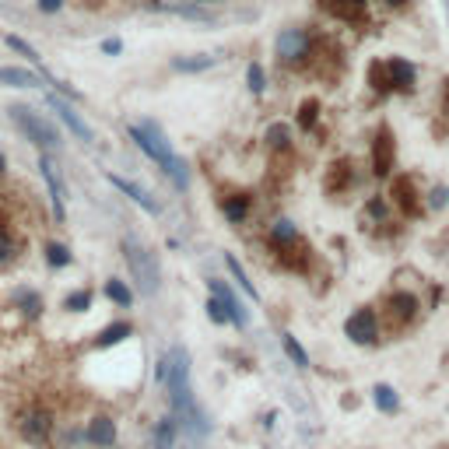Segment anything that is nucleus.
<instances>
[{
    "mask_svg": "<svg viewBox=\"0 0 449 449\" xmlns=\"http://www.w3.org/2000/svg\"><path fill=\"white\" fill-rule=\"evenodd\" d=\"M127 137L144 151L148 162H155V169H162L169 180L176 182V189H186L189 186V169L176 155L173 141L165 137V130L155 123V119H144V123H127Z\"/></svg>",
    "mask_w": 449,
    "mask_h": 449,
    "instance_id": "1",
    "label": "nucleus"
},
{
    "mask_svg": "<svg viewBox=\"0 0 449 449\" xmlns=\"http://www.w3.org/2000/svg\"><path fill=\"white\" fill-rule=\"evenodd\" d=\"M274 57L288 71H305L313 60H323L320 53V35L309 32L305 25H284L274 39Z\"/></svg>",
    "mask_w": 449,
    "mask_h": 449,
    "instance_id": "2",
    "label": "nucleus"
},
{
    "mask_svg": "<svg viewBox=\"0 0 449 449\" xmlns=\"http://www.w3.org/2000/svg\"><path fill=\"white\" fill-rule=\"evenodd\" d=\"M7 119H11V123H14V130H18L28 144H35L39 151L53 155V151H60V148H64V134H60V127H57L46 112H35L32 105L14 102V105H7Z\"/></svg>",
    "mask_w": 449,
    "mask_h": 449,
    "instance_id": "3",
    "label": "nucleus"
},
{
    "mask_svg": "<svg viewBox=\"0 0 449 449\" xmlns=\"http://www.w3.org/2000/svg\"><path fill=\"white\" fill-rule=\"evenodd\" d=\"M119 253H123V260H127V270H130L134 288H137L144 298H155L158 288H162V274H158L155 253H151L134 232H127V235L119 239Z\"/></svg>",
    "mask_w": 449,
    "mask_h": 449,
    "instance_id": "4",
    "label": "nucleus"
},
{
    "mask_svg": "<svg viewBox=\"0 0 449 449\" xmlns=\"http://www.w3.org/2000/svg\"><path fill=\"white\" fill-rule=\"evenodd\" d=\"M418 316H421V302H418V295L407 291V288H393V291H386L383 302H379V320H383V327H390L393 334L407 330Z\"/></svg>",
    "mask_w": 449,
    "mask_h": 449,
    "instance_id": "5",
    "label": "nucleus"
},
{
    "mask_svg": "<svg viewBox=\"0 0 449 449\" xmlns=\"http://www.w3.org/2000/svg\"><path fill=\"white\" fill-rule=\"evenodd\" d=\"M18 432H21V439H25L28 446L46 449L49 446V439H53V432H57V418H53L49 407L32 404L28 411L18 414Z\"/></svg>",
    "mask_w": 449,
    "mask_h": 449,
    "instance_id": "6",
    "label": "nucleus"
},
{
    "mask_svg": "<svg viewBox=\"0 0 449 449\" xmlns=\"http://www.w3.org/2000/svg\"><path fill=\"white\" fill-rule=\"evenodd\" d=\"M344 337L358 348H375L383 341V320L375 313V305H358L348 320H344Z\"/></svg>",
    "mask_w": 449,
    "mask_h": 449,
    "instance_id": "7",
    "label": "nucleus"
},
{
    "mask_svg": "<svg viewBox=\"0 0 449 449\" xmlns=\"http://www.w3.org/2000/svg\"><path fill=\"white\" fill-rule=\"evenodd\" d=\"M368 169L375 180H390L397 169V137L386 123H379V130L372 134V148H368Z\"/></svg>",
    "mask_w": 449,
    "mask_h": 449,
    "instance_id": "8",
    "label": "nucleus"
},
{
    "mask_svg": "<svg viewBox=\"0 0 449 449\" xmlns=\"http://www.w3.org/2000/svg\"><path fill=\"white\" fill-rule=\"evenodd\" d=\"M46 105L57 112V119L71 130V137H78L81 144H95V130H91V123L78 112V105L71 102V98H64V95H57V91H49L46 95Z\"/></svg>",
    "mask_w": 449,
    "mask_h": 449,
    "instance_id": "9",
    "label": "nucleus"
},
{
    "mask_svg": "<svg viewBox=\"0 0 449 449\" xmlns=\"http://www.w3.org/2000/svg\"><path fill=\"white\" fill-rule=\"evenodd\" d=\"M425 193L418 189V180L414 176H393V186H390V204L400 211V214H407L411 221H418L428 207H425V200H421Z\"/></svg>",
    "mask_w": 449,
    "mask_h": 449,
    "instance_id": "10",
    "label": "nucleus"
},
{
    "mask_svg": "<svg viewBox=\"0 0 449 449\" xmlns=\"http://www.w3.org/2000/svg\"><path fill=\"white\" fill-rule=\"evenodd\" d=\"M39 176L46 182V193H49V204H53V218H57V225H64L67 221V186H64V176H60V169H57V162H53V155H46V151H39Z\"/></svg>",
    "mask_w": 449,
    "mask_h": 449,
    "instance_id": "11",
    "label": "nucleus"
},
{
    "mask_svg": "<svg viewBox=\"0 0 449 449\" xmlns=\"http://www.w3.org/2000/svg\"><path fill=\"white\" fill-rule=\"evenodd\" d=\"M207 295H214V298H221V302H225L228 320H232V327H235V330H250L253 313H250V305L235 295V288H232L228 281H221V277H207Z\"/></svg>",
    "mask_w": 449,
    "mask_h": 449,
    "instance_id": "12",
    "label": "nucleus"
},
{
    "mask_svg": "<svg viewBox=\"0 0 449 449\" xmlns=\"http://www.w3.org/2000/svg\"><path fill=\"white\" fill-rule=\"evenodd\" d=\"M270 253H274V260H277V267L288 270V274H309L313 264H316V253H313V246L305 243V239H295V243H284V246H270Z\"/></svg>",
    "mask_w": 449,
    "mask_h": 449,
    "instance_id": "13",
    "label": "nucleus"
},
{
    "mask_svg": "<svg viewBox=\"0 0 449 449\" xmlns=\"http://www.w3.org/2000/svg\"><path fill=\"white\" fill-rule=\"evenodd\" d=\"M386 85H390V95H414L418 64H411L407 57H386Z\"/></svg>",
    "mask_w": 449,
    "mask_h": 449,
    "instance_id": "14",
    "label": "nucleus"
},
{
    "mask_svg": "<svg viewBox=\"0 0 449 449\" xmlns=\"http://www.w3.org/2000/svg\"><path fill=\"white\" fill-rule=\"evenodd\" d=\"M355 186H358V173H355V162H351V158H337V162L327 165V173H323V193L344 197V193H351Z\"/></svg>",
    "mask_w": 449,
    "mask_h": 449,
    "instance_id": "15",
    "label": "nucleus"
},
{
    "mask_svg": "<svg viewBox=\"0 0 449 449\" xmlns=\"http://www.w3.org/2000/svg\"><path fill=\"white\" fill-rule=\"evenodd\" d=\"M85 443L91 449H116L119 443V425H116V418L112 414H91L88 425H85Z\"/></svg>",
    "mask_w": 449,
    "mask_h": 449,
    "instance_id": "16",
    "label": "nucleus"
},
{
    "mask_svg": "<svg viewBox=\"0 0 449 449\" xmlns=\"http://www.w3.org/2000/svg\"><path fill=\"white\" fill-rule=\"evenodd\" d=\"M218 207H221V218L228 225H246L250 214H253V193L250 189H228L225 197H218Z\"/></svg>",
    "mask_w": 449,
    "mask_h": 449,
    "instance_id": "17",
    "label": "nucleus"
},
{
    "mask_svg": "<svg viewBox=\"0 0 449 449\" xmlns=\"http://www.w3.org/2000/svg\"><path fill=\"white\" fill-rule=\"evenodd\" d=\"M105 180L112 182V186H116V189H119L127 200H134V204H137L144 214H151V218H158V214H162V204H158V200H155V197H151V193H148L141 182L123 180V176H116V173H105Z\"/></svg>",
    "mask_w": 449,
    "mask_h": 449,
    "instance_id": "18",
    "label": "nucleus"
},
{
    "mask_svg": "<svg viewBox=\"0 0 449 449\" xmlns=\"http://www.w3.org/2000/svg\"><path fill=\"white\" fill-rule=\"evenodd\" d=\"M134 334H137V327H134L130 320H112V323H105V327L95 334L91 348H95V351H112V348L134 341Z\"/></svg>",
    "mask_w": 449,
    "mask_h": 449,
    "instance_id": "19",
    "label": "nucleus"
},
{
    "mask_svg": "<svg viewBox=\"0 0 449 449\" xmlns=\"http://www.w3.org/2000/svg\"><path fill=\"white\" fill-rule=\"evenodd\" d=\"M11 302H14V309H18L25 320H39V316H42V309H46L42 291H35L32 284H18V288H14V295H11Z\"/></svg>",
    "mask_w": 449,
    "mask_h": 449,
    "instance_id": "20",
    "label": "nucleus"
},
{
    "mask_svg": "<svg viewBox=\"0 0 449 449\" xmlns=\"http://www.w3.org/2000/svg\"><path fill=\"white\" fill-rule=\"evenodd\" d=\"M264 144H267V151H274V155H291V148H295V127L284 123V119L270 123L267 130H264Z\"/></svg>",
    "mask_w": 449,
    "mask_h": 449,
    "instance_id": "21",
    "label": "nucleus"
},
{
    "mask_svg": "<svg viewBox=\"0 0 449 449\" xmlns=\"http://www.w3.org/2000/svg\"><path fill=\"white\" fill-rule=\"evenodd\" d=\"M42 81L46 78H39L35 67H11V64L0 67V85L7 88H42Z\"/></svg>",
    "mask_w": 449,
    "mask_h": 449,
    "instance_id": "22",
    "label": "nucleus"
},
{
    "mask_svg": "<svg viewBox=\"0 0 449 449\" xmlns=\"http://www.w3.org/2000/svg\"><path fill=\"white\" fill-rule=\"evenodd\" d=\"M102 295L116 305V309H134V302H137V291H134V284H127L123 277H105V284H102Z\"/></svg>",
    "mask_w": 449,
    "mask_h": 449,
    "instance_id": "23",
    "label": "nucleus"
},
{
    "mask_svg": "<svg viewBox=\"0 0 449 449\" xmlns=\"http://www.w3.org/2000/svg\"><path fill=\"white\" fill-rule=\"evenodd\" d=\"M176 439H180V421L176 414H162L151 428V449H176Z\"/></svg>",
    "mask_w": 449,
    "mask_h": 449,
    "instance_id": "24",
    "label": "nucleus"
},
{
    "mask_svg": "<svg viewBox=\"0 0 449 449\" xmlns=\"http://www.w3.org/2000/svg\"><path fill=\"white\" fill-rule=\"evenodd\" d=\"M169 67H173L176 74H204V71L218 67V57H211V53H189V57H173V60H169Z\"/></svg>",
    "mask_w": 449,
    "mask_h": 449,
    "instance_id": "25",
    "label": "nucleus"
},
{
    "mask_svg": "<svg viewBox=\"0 0 449 449\" xmlns=\"http://www.w3.org/2000/svg\"><path fill=\"white\" fill-rule=\"evenodd\" d=\"M42 260H46L49 270H67L74 264V253H71V246L60 243V239H42Z\"/></svg>",
    "mask_w": 449,
    "mask_h": 449,
    "instance_id": "26",
    "label": "nucleus"
},
{
    "mask_svg": "<svg viewBox=\"0 0 449 449\" xmlns=\"http://www.w3.org/2000/svg\"><path fill=\"white\" fill-rule=\"evenodd\" d=\"M320 7H327V14H334L341 21H358L368 0H320Z\"/></svg>",
    "mask_w": 449,
    "mask_h": 449,
    "instance_id": "27",
    "label": "nucleus"
},
{
    "mask_svg": "<svg viewBox=\"0 0 449 449\" xmlns=\"http://www.w3.org/2000/svg\"><path fill=\"white\" fill-rule=\"evenodd\" d=\"M225 270L232 274V281H235V284L243 288V295H246L250 302H260V288H257V284L250 281V274H246V267H243V264L235 260V253H225Z\"/></svg>",
    "mask_w": 449,
    "mask_h": 449,
    "instance_id": "28",
    "label": "nucleus"
},
{
    "mask_svg": "<svg viewBox=\"0 0 449 449\" xmlns=\"http://www.w3.org/2000/svg\"><path fill=\"white\" fill-rule=\"evenodd\" d=\"M372 404H375L379 414H397L400 411V393L390 383H375L372 386Z\"/></svg>",
    "mask_w": 449,
    "mask_h": 449,
    "instance_id": "29",
    "label": "nucleus"
},
{
    "mask_svg": "<svg viewBox=\"0 0 449 449\" xmlns=\"http://www.w3.org/2000/svg\"><path fill=\"white\" fill-rule=\"evenodd\" d=\"M295 239H302V228L291 218H277L267 228V246H284V243H295Z\"/></svg>",
    "mask_w": 449,
    "mask_h": 449,
    "instance_id": "30",
    "label": "nucleus"
},
{
    "mask_svg": "<svg viewBox=\"0 0 449 449\" xmlns=\"http://www.w3.org/2000/svg\"><path fill=\"white\" fill-rule=\"evenodd\" d=\"M64 313H74V316H85L91 305H95V291L91 288H74V291H67L64 295Z\"/></svg>",
    "mask_w": 449,
    "mask_h": 449,
    "instance_id": "31",
    "label": "nucleus"
},
{
    "mask_svg": "<svg viewBox=\"0 0 449 449\" xmlns=\"http://www.w3.org/2000/svg\"><path fill=\"white\" fill-rule=\"evenodd\" d=\"M281 348H284V358L291 361L295 368H309V365H313V361H309V351L302 348V341H298L291 330H284V334H281Z\"/></svg>",
    "mask_w": 449,
    "mask_h": 449,
    "instance_id": "32",
    "label": "nucleus"
},
{
    "mask_svg": "<svg viewBox=\"0 0 449 449\" xmlns=\"http://www.w3.org/2000/svg\"><path fill=\"white\" fill-rule=\"evenodd\" d=\"M18 257H21V239H18L14 228L7 225V228H0V267L18 264Z\"/></svg>",
    "mask_w": 449,
    "mask_h": 449,
    "instance_id": "33",
    "label": "nucleus"
},
{
    "mask_svg": "<svg viewBox=\"0 0 449 449\" xmlns=\"http://www.w3.org/2000/svg\"><path fill=\"white\" fill-rule=\"evenodd\" d=\"M320 98H305L302 105H298V116H295V123H298V130H313L316 123H320Z\"/></svg>",
    "mask_w": 449,
    "mask_h": 449,
    "instance_id": "34",
    "label": "nucleus"
},
{
    "mask_svg": "<svg viewBox=\"0 0 449 449\" xmlns=\"http://www.w3.org/2000/svg\"><path fill=\"white\" fill-rule=\"evenodd\" d=\"M368 88L375 91L379 98L390 95V85H386V60H372V64H368Z\"/></svg>",
    "mask_w": 449,
    "mask_h": 449,
    "instance_id": "35",
    "label": "nucleus"
},
{
    "mask_svg": "<svg viewBox=\"0 0 449 449\" xmlns=\"http://www.w3.org/2000/svg\"><path fill=\"white\" fill-rule=\"evenodd\" d=\"M246 85L253 95H264L267 91V67L260 64V60H253L250 67H246Z\"/></svg>",
    "mask_w": 449,
    "mask_h": 449,
    "instance_id": "36",
    "label": "nucleus"
},
{
    "mask_svg": "<svg viewBox=\"0 0 449 449\" xmlns=\"http://www.w3.org/2000/svg\"><path fill=\"white\" fill-rule=\"evenodd\" d=\"M204 313H207V320L214 323V327H228L232 320H228V309H225V302L221 298H214V295H207V302H204Z\"/></svg>",
    "mask_w": 449,
    "mask_h": 449,
    "instance_id": "37",
    "label": "nucleus"
},
{
    "mask_svg": "<svg viewBox=\"0 0 449 449\" xmlns=\"http://www.w3.org/2000/svg\"><path fill=\"white\" fill-rule=\"evenodd\" d=\"M365 214H368L372 221L390 225V200H386V197H368V200H365Z\"/></svg>",
    "mask_w": 449,
    "mask_h": 449,
    "instance_id": "38",
    "label": "nucleus"
},
{
    "mask_svg": "<svg viewBox=\"0 0 449 449\" xmlns=\"http://www.w3.org/2000/svg\"><path fill=\"white\" fill-rule=\"evenodd\" d=\"M446 204H449V186L446 182L428 186V193H425V207H428V211H443Z\"/></svg>",
    "mask_w": 449,
    "mask_h": 449,
    "instance_id": "39",
    "label": "nucleus"
},
{
    "mask_svg": "<svg viewBox=\"0 0 449 449\" xmlns=\"http://www.w3.org/2000/svg\"><path fill=\"white\" fill-rule=\"evenodd\" d=\"M165 11H169V14H180V18H193V21H211V14L200 11V7H180V4H169Z\"/></svg>",
    "mask_w": 449,
    "mask_h": 449,
    "instance_id": "40",
    "label": "nucleus"
},
{
    "mask_svg": "<svg viewBox=\"0 0 449 449\" xmlns=\"http://www.w3.org/2000/svg\"><path fill=\"white\" fill-rule=\"evenodd\" d=\"M98 53H102V57H119V53H123V39H116V35L102 39V42H98Z\"/></svg>",
    "mask_w": 449,
    "mask_h": 449,
    "instance_id": "41",
    "label": "nucleus"
},
{
    "mask_svg": "<svg viewBox=\"0 0 449 449\" xmlns=\"http://www.w3.org/2000/svg\"><path fill=\"white\" fill-rule=\"evenodd\" d=\"M155 383L158 386H169V351L158 355V361H155Z\"/></svg>",
    "mask_w": 449,
    "mask_h": 449,
    "instance_id": "42",
    "label": "nucleus"
},
{
    "mask_svg": "<svg viewBox=\"0 0 449 449\" xmlns=\"http://www.w3.org/2000/svg\"><path fill=\"white\" fill-rule=\"evenodd\" d=\"M67 7V0H35V11L39 14H60Z\"/></svg>",
    "mask_w": 449,
    "mask_h": 449,
    "instance_id": "43",
    "label": "nucleus"
},
{
    "mask_svg": "<svg viewBox=\"0 0 449 449\" xmlns=\"http://www.w3.org/2000/svg\"><path fill=\"white\" fill-rule=\"evenodd\" d=\"M379 4H383L386 11H404V7H411L414 0H379Z\"/></svg>",
    "mask_w": 449,
    "mask_h": 449,
    "instance_id": "44",
    "label": "nucleus"
},
{
    "mask_svg": "<svg viewBox=\"0 0 449 449\" xmlns=\"http://www.w3.org/2000/svg\"><path fill=\"white\" fill-rule=\"evenodd\" d=\"M443 112L449 116V81H443Z\"/></svg>",
    "mask_w": 449,
    "mask_h": 449,
    "instance_id": "45",
    "label": "nucleus"
},
{
    "mask_svg": "<svg viewBox=\"0 0 449 449\" xmlns=\"http://www.w3.org/2000/svg\"><path fill=\"white\" fill-rule=\"evenodd\" d=\"M7 169H11V165H7V155H4V151H0V180H4V176H7Z\"/></svg>",
    "mask_w": 449,
    "mask_h": 449,
    "instance_id": "46",
    "label": "nucleus"
},
{
    "mask_svg": "<svg viewBox=\"0 0 449 449\" xmlns=\"http://www.w3.org/2000/svg\"><path fill=\"white\" fill-rule=\"evenodd\" d=\"M197 4H218V0H197Z\"/></svg>",
    "mask_w": 449,
    "mask_h": 449,
    "instance_id": "47",
    "label": "nucleus"
},
{
    "mask_svg": "<svg viewBox=\"0 0 449 449\" xmlns=\"http://www.w3.org/2000/svg\"><path fill=\"white\" fill-rule=\"evenodd\" d=\"M148 4H162V0H148Z\"/></svg>",
    "mask_w": 449,
    "mask_h": 449,
    "instance_id": "48",
    "label": "nucleus"
},
{
    "mask_svg": "<svg viewBox=\"0 0 449 449\" xmlns=\"http://www.w3.org/2000/svg\"><path fill=\"white\" fill-rule=\"evenodd\" d=\"M446 14H449V0H446Z\"/></svg>",
    "mask_w": 449,
    "mask_h": 449,
    "instance_id": "49",
    "label": "nucleus"
},
{
    "mask_svg": "<svg viewBox=\"0 0 449 449\" xmlns=\"http://www.w3.org/2000/svg\"><path fill=\"white\" fill-rule=\"evenodd\" d=\"M446 449H449V446H446Z\"/></svg>",
    "mask_w": 449,
    "mask_h": 449,
    "instance_id": "50",
    "label": "nucleus"
}]
</instances>
